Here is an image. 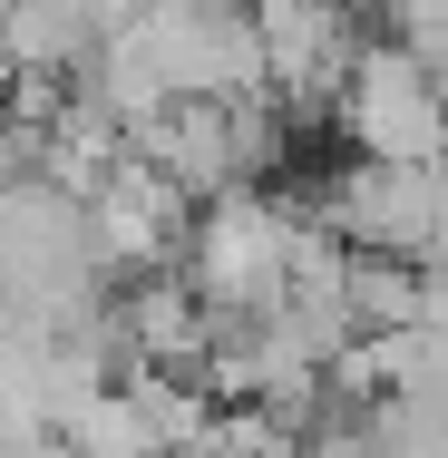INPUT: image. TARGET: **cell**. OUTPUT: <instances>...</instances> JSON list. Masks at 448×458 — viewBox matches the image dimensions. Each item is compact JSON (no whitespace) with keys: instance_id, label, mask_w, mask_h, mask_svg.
Returning <instances> with one entry per match:
<instances>
[{"instance_id":"obj_1","label":"cell","mask_w":448,"mask_h":458,"mask_svg":"<svg viewBox=\"0 0 448 458\" xmlns=\"http://www.w3.org/2000/svg\"><path fill=\"white\" fill-rule=\"evenodd\" d=\"M292 244H302V205H283V195H224V205L195 215L176 274L215 322H273L292 302Z\"/></svg>"},{"instance_id":"obj_2","label":"cell","mask_w":448,"mask_h":458,"mask_svg":"<svg viewBox=\"0 0 448 458\" xmlns=\"http://www.w3.org/2000/svg\"><path fill=\"white\" fill-rule=\"evenodd\" d=\"M332 117L360 166H448V79L410 39H370Z\"/></svg>"},{"instance_id":"obj_3","label":"cell","mask_w":448,"mask_h":458,"mask_svg":"<svg viewBox=\"0 0 448 458\" xmlns=\"http://www.w3.org/2000/svg\"><path fill=\"white\" fill-rule=\"evenodd\" d=\"M312 215L351 244V254H390V264H429L439 254V215H448V166H342L322 176Z\"/></svg>"}]
</instances>
